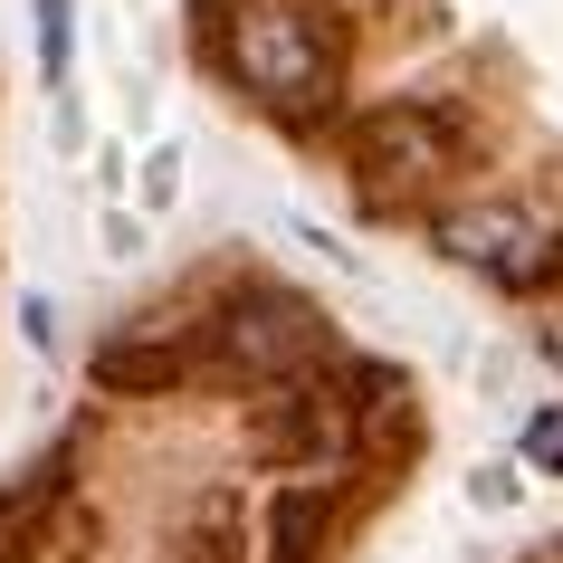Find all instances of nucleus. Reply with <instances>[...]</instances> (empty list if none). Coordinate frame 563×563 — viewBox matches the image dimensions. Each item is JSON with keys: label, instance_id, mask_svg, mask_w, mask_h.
<instances>
[{"label": "nucleus", "instance_id": "f257e3e1", "mask_svg": "<svg viewBox=\"0 0 563 563\" xmlns=\"http://www.w3.org/2000/svg\"><path fill=\"white\" fill-rule=\"evenodd\" d=\"M38 67H67V0H38Z\"/></svg>", "mask_w": 563, "mask_h": 563}]
</instances>
